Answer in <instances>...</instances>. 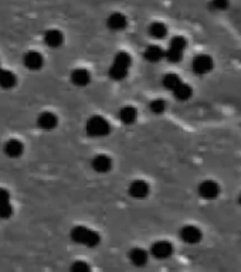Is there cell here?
Here are the masks:
<instances>
[{
  "label": "cell",
  "mask_w": 241,
  "mask_h": 272,
  "mask_svg": "<svg viewBox=\"0 0 241 272\" xmlns=\"http://www.w3.org/2000/svg\"><path fill=\"white\" fill-rule=\"evenodd\" d=\"M191 68L193 71L197 75H204L211 71L213 68V60L210 56H204V54H200L197 57L193 60L191 63Z\"/></svg>",
  "instance_id": "5b68a950"
},
{
  "label": "cell",
  "mask_w": 241,
  "mask_h": 272,
  "mask_svg": "<svg viewBox=\"0 0 241 272\" xmlns=\"http://www.w3.org/2000/svg\"><path fill=\"white\" fill-rule=\"evenodd\" d=\"M131 66V57L128 53H118L115 58H114V63L109 68V77L114 80V81H121L124 80L125 77L128 75V68Z\"/></svg>",
  "instance_id": "7a4b0ae2"
},
{
  "label": "cell",
  "mask_w": 241,
  "mask_h": 272,
  "mask_svg": "<svg viewBox=\"0 0 241 272\" xmlns=\"http://www.w3.org/2000/svg\"><path fill=\"white\" fill-rule=\"evenodd\" d=\"M182 84L180 81V78H179V75L176 74H166L163 77V87L167 88V90L173 91L176 87H179Z\"/></svg>",
  "instance_id": "603a6c76"
},
{
  "label": "cell",
  "mask_w": 241,
  "mask_h": 272,
  "mask_svg": "<svg viewBox=\"0 0 241 272\" xmlns=\"http://www.w3.org/2000/svg\"><path fill=\"white\" fill-rule=\"evenodd\" d=\"M119 119L125 125H131L136 121V109L133 107H124L119 111Z\"/></svg>",
  "instance_id": "ffe728a7"
},
{
  "label": "cell",
  "mask_w": 241,
  "mask_h": 272,
  "mask_svg": "<svg viewBox=\"0 0 241 272\" xmlns=\"http://www.w3.org/2000/svg\"><path fill=\"white\" fill-rule=\"evenodd\" d=\"M238 203H240V204H241V194H240V197H238Z\"/></svg>",
  "instance_id": "83f0119b"
},
{
  "label": "cell",
  "mask_w": 241,
  "mask_h": 272,
  "mask_svg": "<svg viewBox=\"0 0 241 272\" xmlns=\"http://www.w3.org/2000/svg\"><path fill=\"white\" fill-rule=\"evenodd\" d=\"M25 152V145L19 139H10L5 143V153L9 157H20Z\"/></svg>",
  "instance_id": "9a60e30c"
},
{
  "label": "cell",
  "mask_w": 241,
  "mask_h": 272,
  "mask_svg": "<svg viewBox=\"0 0 241 272\" xmlns=\"http://www.w3.org/2000/svg\"><path fill=\"white\" fill-rule=\"evenodd\" d=\"M179 235H180V239L186 244H197L201 239V231L194 225H186L180 230Z\"/></svg>",
  "instance_id": "9c48e42d"
},
{
  "label": "cell",
  "mask_w": 241,
  "mask_h": 272,
  "mask_svg": "<svg viewBox=\"0 0 241 272\" xmlns=\"http://www.w3.org/2000/svg\"><path fill=\"white\" fill-rule=\"evenodd\" d=\"M172 252H173V247L167 241H156L150 248V254L158 259H166L172 255Z\"/></svg>",
  "instance_id": "ba28073f"
},
{
  "label": "cell",
  "mask_w": 241,
  "mask_h": 272,
  "mask_svg": "<svg viewBox=\"0 0 241 272\" xmlns=\"http://www.w3.org/2000/svg\"><path fill=\"white\" fill-rule=\"evenodd\" d=\"M129 259L133 265L136 266H142L148 262V252L142 248H133L132 251L129 252Z\"/></svg>",
  "instance_id": "d6986e66"
},
{
  "label": "cell",
  "mask_w": 241,
  "mask_h": 272,
  "mask_svg": "<svg viewBox=\"0 0 241 272\" xmlns=\"http://www.w3.org/2000/svg\"><path fill=\"white\" fill-rule=\"evenodd\" d=\"M12 215H13V207L10 204V201L0 204V218L6 220V218H10Z\"/></svg>",
  "instance_id": "d4e9b609"
},
{
  "label": "cell",
  "mask_w": 241,
  "mask_h": 272,
  "mask_svg": "<svg viewBox=\"0 0 241 272\" xmlns=\"http://www.w3.org/2000/svg\"><path fill=\"white\" fill-rule=\"evenodd\" d=\"M71 239L74 242H77V244H81V245H85V247L90 248L97 247L101 241L98 232H95L91 228L83 227V225L74 227L71 230Z\"/></svg>",
  "instance_id": "6da1fadb"
},
{
  "label": "cell",
  "mask_w": 241,
  "mask_h": 272,
  "mask_svg": "<svg viewBox=\"0 0 241 272\" xmlns=\"http://www.w3.org/2000/svg\"><path fill=\"white\" fill-rule=\"evenodd\" d=\"M149 34L153 37V39H158V40H162V39H165L167 34V27L163 23H160V22H155V23H152L149 26Z\"/></svg>",
  "instance_id": "44dd1931"
},
{
  "label": "cell",
  "mask_w": 241,
  "mask_h": 272,
  "mask_svg": "<svg viewBox=\"0 0 241 272\" xmlns=\"http://www.w3.org/2000/svg\"><path fill=\"white\" fill-rule=\"evenodd\" d=\"M37 125H39L40 129L53 131L59 125V118L54 115L53 112H43L37 118Z\"/></svg>",
  "instance_id": "8fae6325"
},
{
  "label": "cell",
  "mask_w": 241,
  "mask_h": 272,
  "mask_svg": "<svg viewBox=\"0 0 241 272\" xmlns=\"http://www.w3.org/2000/svg\"><path fill=\"white\" fill-rule=\"evenodd\" d=\"M173 94H175V97L179 101H187L191 97V88L187 84L182 83L179 87H176L175 90H173Z\"/></svg>",
  "instance_id": "7402d4cb"
},
{
  "label": "cell",
  "mask_w": 241,
  "mask_h": 272,
  "mask_svg": "<svg viewBox=\"0 0 241 272\" xmlns=\"http://www.w3.org/2000/svg\"><path fill=\"white\" fill-rule=\"evenodd\" d=\"M165 108H166V105H165V101H163V99H153L149 104V109L153 114H156V115L162 114V112L165 111Z\"/></svg>",
  "instance_id": "cb8c5ba5"
},
{
  "label": "cell",
  "mask_w": 241,
  "mask_h": 272,
  "mask_svg": "<svg viewBox=\"0 0 241 272\" xmlns=\"http://www.w3.org/2000/svg\"><path fill=\"white\" fill-rule=\"evenodd\" d=\"M128 26V19L121 12H114L107 17V27L111 32H122Z\"/></svg>",
  "instance_id": "52a82bcc"
},
{
  "label": "cell",
  "mask_w": 241,
  "mask_h": 272,
  "mask_svg": "<svg viewBox=\"0 0 241 272\" xmlns=\"http://www.w3.org/2000/svg\"><path fill=\"white\" fill-rule=\"evenodd\" d=\"M186 39L182 36H176L172 39V42L169 44V49L165 53V57L170 61V63H179L182 60L183 51L186 49Z\"/></svg>",
  "instance_id": "277c9868"
},
{
  "label": "cell",
  "mask_w": 241,
  "mask_h": 272,
  "mask_svg": "<svg viewBox=\"0 0 241 272\" xmlns=\"http://www.w3.org/2000/svg\"><path fill=\"white\" fill-rule=\"evenodd\" d=\"M17 84V77L15 73L5 70L0 66V87L5 88V90H12L13 87H16Z\"/></svg>",
  "instance_id": "e0dca14e"
},
{
  "label": "cell",
  "mask_w": 241,
  "mask_h": 272,
  "mask_svg": "<svg viewBox=\"0 0 241 272\" xmlns=\"http://www.w3.org/2000/svg\"><path fill=\"white\" fill-rule=\"evenodd\" d=\"M128 191L133 198H145L149 194V186H148L146 181L135 180L129 184Z\"/></svg>",
  "instance_id": "4fadbf2b"
},
{
  "label": "cell",
  "mask_w": 241,
  "mask_h": 272,
  "mask_svg": "<svg viewBox=\"0 0 241 272\" xmlns=\"http://www.w3.org/2000/svg\"><path fill=\"white\" fill-rule=\"evenodd\" d=\"M71 271L74 272H87L90 271V265L85 264L84 261H77L71 265Z\"/></svg>",
  "instance_id": "484cf974"
},
{
  "label": "cell",
  "mask_w": 241,
  "mask_h": 272,
  "mask_svg": "<svg viewBox=\"0 0 241 272\" xmlns=\"http://www.w3.org/2000/svg\"><path fill=\"white\" fill-rule=\"evenodd\" d=\"M91 166L97 173H107L112 166V162L107 155H97L92 159Z\"/></svg>",
  "instance_id": "2e32d148"
},
{
  "label": "cell",
  "mask_w": 241,
  "mask_h": 272,
  "mask_svg": "<svg viewBox=\"0 0 241 272\" xmlns=\"http://www.w3.org/2000/svg\"><path fill=\"white\" fill-rule=\"evenodd\" d=\"M23 63H25L26 68H29L32 71H37L44 64V58L39 51H29V53H26L25 57H23Z\"/></svg>",
  "instance_id": "30bf717a"
},
{
  "label": "cell",
  "mask_w": 241,
  "mask_h": 272,
  "mask_svg": "<svg viewBox=\"0 0 241 272\" xmlns=\"http://www.w3.org/2000/svg\"><path fill=\"white\" fill-rule=\"evenodd\" d=\"M85 131L87 133L91 136V138H102V136H107L111 131V126H109V122L102 118L100 115L91 116L88 121H87V125H85Z\"/></svg>",
  "instance_id": "3957f363"
},
{
  "label": "cell",
  "mask_w": 241,
  "mask_h": 272,
  "mask_svg": "<svg viewBox=\"0 0 241 272\" xmlns=\"http://www.w3.org/2000/svg\"><path fill=\"white\" fill-rule=\"evenodd\" d=\"M197 191H199L201 198H204V200H214L220 194V187L213 180H204L199 184Z\"/></svg>",
  "instance_id": "8992f818"
},
{
  "label": "cell",
  "mask_w": 241,
  "mask_h": 272,
  "mask_svg": "<svg viewBox=\"0 0 241 272\" xmlns=\"http://www.w3.org/2000/svg\"><path fill=\"white\" fill-rule=\"evenodd\" d=\"M71 83L74 84L75 87H87L90 81H91V74L85 70V68H77L71 73L70 77Z\"/></svg>",
  "instance_id": "5bb4252c"
},
{
  "label": "cell",
  "mask_w": 241,
  "mask_h": 272,
  "mask_svg": "<svg viewBox=\"0 0 241 272\" xmlns=\"http://www.w3.org/2000/svg\"><path fill=\"white\" fill-rule=\"evenodd\" d=\"M143 57L149 63H158V61H160L162 58L165 57V53H163V50L160 49L159 46L153 44V46H149L148 49L145 50Z\"/></svg>",
  "instance_id": "ac0fdd59"
},
{
  "label": "cell",
  "mask_w": 241,
  "mask_h": 272,
  "mask_svg": "<svg viewBox=\"0 0 241 272\" xmlns=\"http://www.w3.org/2000/svg\"><path fill=\"white\" fill-rule=\"evenodd\" d=\"M44 43L50 49H59L60 46L64 43V36L57 29H50L44 33Z\"/></svg>",
  "instance_id": "7c38bea8"
},
{
  "label": "cell",
  "mask_w": 241,
  "mask_h": 272,
  "mask_svg": "<svg viewBox=\"0 0 241 272\" xmlns=\"http://www.w3.org/2000/svg\"><path fill=\"white\" fill-rule=\"evenodd\" d=\"M9 201H10V193L6 189L0 187V204L9 203Z\"/></svg>",
  "instance_id": "4316f807"
}]
</instances>
